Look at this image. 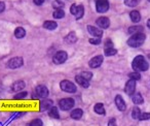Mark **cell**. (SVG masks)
I'll list each match as a JSON object with an SVG mask.
<instances>
[{
  "label": "cell",
  "instance_id": "1",
  "mask_svg": "<svg viewBox=\"0 0 150 126\" xmlns=\"http://www.w3.org/2000/svg\"><path fill=\"white\" fill-rule=\"evenodd\" d=\"M132 67L134 70L136 72H146V70L149 68V64L148 62L145 60L143 56L141 55H138L137 57H135V59L132 62Z\"/></svg>",
  "mask_w": 150,
  "mask_h": 126
},
{
  "label": "cell",
  "instance_id": "2",
  "mask_svg": "<svg viewBox=\"0 0 150 126\" xmlns=\"http://www.w3.org/2000/svg\"><path fill=\"white\" fill-rule=\"evenodd\" d=\"M146 39V35L144 33H137L133 34L131 37L127 39V44L132 48H138L144 44Z\"/></svg>",
  "mask_w": 150,
  "mask_h": 126
},
{
  "label": "cell",
  "instance_id": "3",
  "mask_svg": "<svg viewBox=\"0 0 150 126\" xmlns=\"http://www.w3.org/2000/svg\"><path fill=\"white\" fill-rule=\"evenodd\" d=\"M60 87L64 92H68V93H75L76 90H77L76 86H75L72 82H70V81H68V80L62 81V82L60 83Z\"/></svg>",
  "mask_w": 150,
  "mask_h": 126
},
{
  "label": "cell",
  "instance_id": "4",
  "mask_svg": "<svg viewBox=\"0 0 150 126\" xmlns=\"http://www.w3.org/2000/svg\"><path fill=\"white\" fill-rule=\"evenodd\" d=\"M74 103L75 101L73 98H63L59 101V107L63 111H69L74 107Z\"/></svg>",
  "mask_w": 150,
  "mask_h": 126
},
{
  "label": "cell",
  "instance_id": "5",
  "mask_svg": "<svg viewBox=\"0 0 150 126\" xmlns=\"http://www.w3.org/2000/svg\"><path fill=\"white\" fill-rule=\"evenodd\" d=\"M24 64V60L22 57H13L7 62V66L11 69H16V68L22 67Z\"/></svg>",
  "mask_w": 150,
  "mask_h": 126
},
{
  "label": "cell",
  "instance_id": "6",
  "mask_svg": "<svg viewBox=\"0 0 150 126\" xmlns=\"http://www.w3.org/2000/svg\"><path fill=\"white\" fill-rule=\"evenodd\" d=\"M96 9L98 13H106L109 9L108 0H96Z\"/></svg>",
  "mask_w": 150,
  "mask_h": 126
},
{
  "label": "cell",
  "instance_id": "7",
  "mask_svg": "<svg viewBox=\"0 0 150 126\" xmlns=\"http://www.w3.org/2000/svg\"><path fill=\"white\" fill-rule=\"evenodd\" d=\"M67 58H68V55H67L66 52H64V51H59L54 56L52 61H54V64H63V63L67 60Z\"/></svg>",
  "mask_w": 150,
  "mask_h": 126
},
{
  "label": "cell",
  "instance_id": "8",
  "mask_svg": "<svg viewBox=\"0 0 150 126\" xmlns=\"http://www.w3.org/2000/svg\"><path fill=\"white\" fill-rule=\"evenodd\" d=\"M35 94H36V97H39V98L44 99L48 96V89L46 88L44 85H39V86L36 87Z\"/></svg>",
  "mask_w": 150,
  "mask_h": 126
},
{
  "label": "cell",
  "instance_id": "9",
  "mask_svg": "<svg viewBox=\"0 0 150 126\" xmlns=\"http://www.w3.org/2000/svg\"><path fill=\"white\" fill-rule=\"evenodd\" d=\"M103 60H104L103 56L99 55V56H96L93 59H91L90 62H88V65H90V67H92V68H98L99 66L102 65Z\"/></svg>",
  "mask_w": 150,
  "mask_h": 126
},
{
  "label": "cell",
  "instance_id": "10",
  "mask_svg": "<svg viewBox=\"0 0 150 126\" xmlns=\"http://www.w3.org/2000/svg\"><path fill=\"white\" fill-rule=\"evenodd\" d=\"M54 105V102H52V99H48V98H44L40 101V105H39V111L40 112H45L47 110H50V107Z\"/></svg>",
  "mask_w": 150,
  "mask_h": 126
},
{
  "label": "cell",
  "instance_id": "11",
  "mask_svg": "<svg viewBox=\"0 0 150 126\" xmlns=\"http://www.w3.org/2000/svg\"><path fill=\"white\" fill-rule=\"evenodd\" d=\"M96 24L98 25V27L102 28V29H107L110 26V20L106 17H101L96 21Z\"/></svg>",
  "mask_w": 150,
  "mask_h": 126
},
{
  "label": "cell",
  "instance_id": "12",
  "mask_svg": "<svg viewBox=\"0 0 150 126\" xmlns=\"http://www.w3.org/2000/svg\"><path fill=\"white\" fill-rule=\"evenodd\" d=\"M115 105H116L118 111L123 112L127 109V105H125V101L123 100V98L121 97V95H116L115 97Z\"/></svg>",
  "mask_w": 150,
  "mask_h": 126
},
{
  "label": "cell",
  "instance_id": "13",
  "mask_svg": "<svg viewBox=\"0 0 150 126\" xmlns=\"http://www.w3.org/2000/svg\"><path fill=\"white\" fill-rule=\"evenodd\" d=\"M88 33H90L91 35L94 36V37H99V38H100L101 36L103 35L102 30L99 29V28H97V27H95V26L88 25Z\"/></svg>",
  "mask_w": 150,
  "mask_h": 126
},
{
  "label": "cell",
  "instance_id": "14",
  "mask_svg": "<svg viewBox=\"0 0 150 126\" xmlns=\"http://www.w3.org/2000/svg\"><path fill=\"white\" fill-rule=\"evenodd\" d=\"M135 89H136V81L129 80L127 83V85H125V93L129 95H133L134 92H135Z\"/></svg>",
  "mask_w": 150,
  "mask_h": 126
},
{
  "label": "cell",
  "instance_id": "15",
  "mask_svg": "<svg viewBox=\"0 0 150 126\" xmlns=\"http://www.w3.org/2000/svg\"><path fill=\"white\" fill-rule=\"evenodd\" d=\"M26 84L24 81H17L11 85V91L13 92H21V90H23L25 88Z\"/></svg>",
  "mask_w": 150,
  "mask_h": 126
},
{
  "label": "cell",
  "instance_id": "16",
  "mask_svg": "<svg viewBox=\"0 0 150 126\" xmlns=\"http://www.w3.org/2000/svg\"><path fill=\"white\" fill-rule=\"evenodd\" d=\"M82 115H83V111H82L81 109H75L73 110L72 112H71L70 116L72 119L74 120H79L80 118L82 117Z\"/></svg>",
  "mask_w": 150,
  "mask_h": 126
},
{
  "label": "cell",
  "instance_id": "17",
  "mask_svg": "<svg viewBox=\"0 0 150 126\" xmlns=\"http://www.w3.org/2000/svg\"><path fill=\"white\" fill-rule=\"evenodd\" d=\"M143 26H140V25H136V26H132V27L129 28L127 32L129 34H137V33H143Z\"/></svg>",
  "mask_w": 150,
  "mask_h": 126
},
{
  "label": "cell",
  "instance_id": "18",
  "mask_svg": "<svg viewBox=\"0 0 150 126\" xmlns=\"http://www.w3.org/2000/svg\"><path fill=\"white\" fill-rule=\"evenodd\" d=\"M65 40H66V42H68V44H74V42H76V40H77V35H76V33H75L74 31H71V32H69L68 35L65 37Z\"/></svg>",
  "mask_w": 150,
  "mask_h": 126
},
{
  "label": "cell",
  "instance_id": "19",
  "mask_svg": "<svg viewBox=\"0 0 150 126\" xmlns=\"http://www.w3.org/2000/svg\"><path fill=\"white\" fill-rule=\"evenodd\" d=\"M129 18H131L132 22L134 23H139L140 20H141V15L138 11H132L129 13Z\"/></svg>",
  "mask_w": 150,
  "mask_h": 126
},
{
  "label": "cell",
  "instance_id": "20",
  "mask_svg": "<svg viewBox=\"0 0 150 126\" xmlns=\"http://www.w3.org/2000/svg\"><path fill=\"white\" fill-rule=\"evenodd\" d=\"M94 111L95 113H97L98 115H102L104 116L106 114V111H105V107L103 105V103H96L94 107Z\"/></svg>",
  "mask_w": 150,
  "mask_h": 126
},
{
  "label": "cell",
  "instance_id": "21",
  "mask_svg": "<svg viewBox=\"0 0 150 126\" xmlns=\"http://www.w3.org/2000/svg\"><path fill=\"white\" fill-rule=\"evenodd\" d=\"M75 81H76V82H77L81 87H83V88H88V87H90V83H88V81L84 80V79L81 78L80 76L75 77Z\"/></svg>",
  "mask_w": 150,
  "mask_h": 126
},
{
  "label": "cell",
  "instance_id": "22",
  "mask_svg": "<svg viewBox=\"0 0 150 126\" xmlns=\"http://www.w3.org/2000/svg\"><path fill=\"white\" fill-rule=\"evenodd\" d=\"M48 115H50V117L54 118V119H60V114H59L58 107H54V105H52V107L50 109V112H48Z\"/></svg>",
  "mask_w": 150,
  "mask_h": 126
},
{
  "label": "cell",
  "instance_id": "23",
  "mask_svg": "<svg viewBox=\"0 0 150 126\" xmlns=\"http://www.w3.org/2000/svg\"><path fill=\"white\" fill-rule=\"evenodd\" d=\"M43 27L48 30H54L57 27H58V24H57L54 21H45L43 23Z\"/></svg>",
  "mask_w": 150,
  "mask_h": 126
},
{
  "label": "cell",
  "instance_id": "24",
  "mask_svg": "<svg viewBox=\"0 0 150 126\" xmlns=\"http://www.w3.org/2000/svg\"><path fill=\"white\" fill-rule=\"evenodd\" d=\"M15 36L17 38H23L26 36V30L23 27H18L15 30Z\"/></svg>",
  "mask_w": 150,
  "mask_h": 126
},
{
  "label": "cell",
  "instance_id": "25",
  "mask_svg": "<svg viewBox=\"0 0 150 126\" xmlns=\"http://www.w3.org/2000/svg\"><path fill=\"white\" fill-rule=\"evenodd\" d=\"M132 100H133V102L135 103V105H141V103H143V97H142V95L140 94V93H136L135 95L133 96V98H132Z\"/></svg>",
  "mask_w": 150,
  "mask_h": 126
},
{
  "label": "cell",
  "instance_id": "26",
  "mask_svg": "<svg viewBox=\"0 0 150 126\" xmlns=\"http://www.w3.org/2000/svg\"><path fill=\"white\" fill-rule=\"evenodd\" d=\"M83 15H84L83 6H82V5H77V11L75 14V18H76V19H81Z\"/></svg>",
  "mask_w": 150,
  "mask_h": 126
},
{
  "label": "cell",
  "instance_id": "27",
  "mask_svg": "<svg viewBox=\"0 0 150 126\" xmlns=\"http://www.w3.org/2000/svg\"><path fill=\"white\" fill-rule=\"evenodd\" d=\"M140 115H141V111H140V109L138 107H135L133 109V111H132V118L135 120L139 119Z\"/></svg>",
  "mask_w": 150,
  "mask_h": 126
},
{
  "label": "cell",
  "instance_id": "28",
  "mask_svg": "<svg viewBox=\"0 0 150 126\" xmlns=\"http://www.w3.org/2000/svg\"><path fill=\"white\" fill-rule=\"evenodd\" d=\"M28 95V93L26 92V91H21V92H19L18 94H16L15 96H13V99L15 100H22V99L26 98Z\"/></svg>",
  "mask_w": 150,
  "mask_h": 126
},
{
  "label": "cell",
  "instance_id": "29",
  "mask_svg": "<svg viewBox=\"0 0 150 126\" xmlns=\"http://www.w3.org/2000/svg\"><path fill=\"white\" fill-rule=\"evenodd\" d=\"M140 1H141V0H125V5H127V6H129V7H135L139 4Z\"/></svg>",
  "mask_w": 150,
  "mask_h": 126
},
{
  "label": "cell",
  "instance_id": "30",
  "mask_svg": "<svg viewBox=\"0 0 150 126\" xmlns=\"http://www.w3.org/2000/svg\"><path fill=\"white\" fill-rule=\"evenodd\" d=\"M65 17V13L63 9H56L54 11V19H62Z\"/></svg>",
  "mask_w": 150,
  "mask_h": 126
},
{
  "label": "cell",
  "instance_id": "31",
  "mask_svg": "<svg viewBox=\"0 0 150 126\" xmlns=\"http://www.w3.org/2000/svg\"><path fill=\"white\" fill-rule=\"evenodd\" d=\"M64 2L61 1V0H54L52 2V7L54 9H62V7H64Z\"/></svg>",
  "mask_w": 150,
  "mask_h": 126
},
{
  "label": "cell",
  "instance_id": "32",
  "mask_svg": "<svg viewBox=\"0 0 150 126\" xmlns=\"http://www.w3.org/2000/svg\"><path fill=\"white\" fill-rule=\"evenodd\" d=\"M42 125H43V123H42V121L40 119H34L27 124V126H42Z\"/></svg>",
  "mask_w": 150,
  "mask_h": 126
},
{
  "label": "cell",
  "instance_id": "33",
  "mask_svg": "<svg viewBox=\"0 0 150 126\" xmlns=\"http://www.w3.org/2000/svg\"><path fill=\"white\" fill-rule=\"evenodd\" d=\"M117 54V51L113 48H108V49H105V55L108 57L113 56V55H116Z\"/></svg>",
  "mask_w": 150,
  "mask_h": 126
},
{
  "label": "cell",
  "instance_id": "34",
  "mask_svg": "<svg viewBox=\"0 0 150 126\" xmlns=\"http://www.w3.org/2000/svg\"><path fill=\"white\" fill-rule=\"evenodd\" d=\"M80 77H81V78H83L84 80L90 81V80H92V78H93V74H92V72H81Z\"/></svg>",
  "mask_w": 150,
  "mask_h": 126
},
{
  "label": "cell",
  "instance_id": "35",
  "mask_svg": "<svg viewBox=\"0 0 150 126\" xmlns=\"http://www.w3.org/2000/svg\"><path fill=\"white\" fill-rule=\"evenodd\" d=\"M129 79H131V80H134V81H138V80H140V79H141V76H140V74H139V72H137L129 74Z\"/></svg>",
  "mask_w": 150,
  "mask_h": 126
},
{
  "label": "cell",
  "instance_id": "36",
  "mask_svg": "<svg viewBox=\"0 0 150 126\" xmlns=\"http://www.w3.org/2000/svg\"><path fill=\"white\" fill-rule=\"evenodd\" d=\"M150 119V113H141L139 117L140 121H144V120H149Z\"/></svg>",
  "mask_w": 150,
  "mask_h": 126
},
{
  "label": "cell",
  "instance_id": "37",
  "mask_svg": "<svg viewBox=\"0 0 150 126\" xmlns=\"http://www.w3.org/2000/svg\"><path fill=\"white\" fill-rule=\"evenodd\" d=\"M90 44H101V38L99 37H94L90 39Z\"/></svg>",
  "mask_w": 150,
  "mask_h": 126
},
{
  "label": "cell",
  "instance_id": "38",
  "mask_svg": "<svg viewBox=\"0 0 150 126\" xmlns=\"http://www.w3.org/2000/svg\"><path fill=\"white\" fill-rule=\"evenodd\" d=\"M70 11H71V14H72V15L75 16V14H76V11H77V5H76V4H72V5H71Z\"/></svg>",
  "mask_w": 150,
  "mask_h": 126
},
{
  "label": "cell",
  "instance_id": "39",
  "mask_svg": "<svg viewBox=\"0 0 150 126\" xmlns=\"http://www.w3.org/2000/svg\"><path fill=\"white\" fill-rule=\"evenodd\" d=\"M108 48H113V42H111V39H107L106 44H105V49Z\"/></svg>",
  "mask_w": 150,
  "mask_h": 126
},
{
  "label": "cell",
  "instance_id": "40",
  "mask_svg": "<svg viewBox=\"0 0 150 126\" xmlns=\"http://www.w3.org/2000/svg\"><path fill=\"white\" fill-rule=\"evenodd\" d=\"M108 126H117L116 125V120H115L114 118L110 119V120H109V122H108Z\"/></svg>",
  "mask_w": 150,
  "mask_h": 126
},
{
  "label": "cell",
  "instance_id": "41",
  "mask_svg": "<svg viewBox=\"0 0 150 126\" xmlns=\"http://www.w3.org/2000/svg\"><path fill=\"white\" fill-rule=\"evenodd\" d=\"M5 9V3L3 1H0V14L3 13Z\"/></svg>",
  "mask_w": 150,
  "mask_h": 126
},
{
  "label": "cell",
  "instance_id": "42",
  "mask_svg": "<svg viewBox=\"0 0 150 126\" xmlns=\"http://www.w3.org/2000/svg\"><path fill=\"white\" fill-rule=\"evenodd\" d=\"M33 2L35 3L36 5H41V4H43L44 0H33Z\"/></svg>",
  "mask_w": 150,
  "mask_h": 126
},
{
  "label": "cell",
  "instance_id": "43",
  "mask_svg": "<svg viewBox=\"0 0 150 126\" xmlns=\"http://www.w3.org/2000/svg\"><path fill=\"white\" fill-rule=\"evenodd\" d=\"M147 26H148V28H149V29H150V19L147 21Z\"/></svg>",
  "mask_w": 150,
  "mask_h": 126
},
{
  "label": "cell",
  "instance_id": "44",
  "mask_svg": "<svg viewBox=\"0 0 150 126\" xmlns=\"http://www.w3.org/2000/svg\"><path fill=\"white\" fill-rule=\"evenodd\" d=\"M149 1H150V0H149Z\"/></svg>",
  "mask_w": 150,
  "mask_h": 126
}]
</instances>
